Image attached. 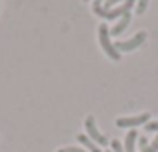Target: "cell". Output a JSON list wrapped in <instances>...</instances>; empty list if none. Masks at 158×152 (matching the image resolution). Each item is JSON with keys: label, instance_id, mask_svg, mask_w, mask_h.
Segmentation results:
<instances>
[{"label": "cell", "instance_id": "cell-1", "mask_svg": "<svg viewBox=\"0 0 158 152\" xmlns=\"http://www.w3.org/2000/svg\"><path fill=\"white\" fill-rule=\"evenodd\" d=\"M132 6H136V0H128V2H124L122 6H116V8H110V10H102V6H92L94 8V14L102 16V18H122L124 14H128V10H130Z\"/></svg>", "mask_w": 158, "mask_h": 152}, {"label": "cell", "instance_id": "cell-2", "mask_svg": "<svg viewBox=\"0 0 158 152\" xmlns=\"http://www.w3.org/2000/svg\"><path fill=\"white\" fill-rule=\"evenodd\" d=\"M98 38H100L102 50L106 52L108 58H112V60H120V52L116 50L114 44L110 42V32H108V26H106V24H100V28H98Z\"/></svg>", "mask_w": 158, "mask_h": 152}, {"label": "cell", "instance_id": "cell-3", "mask_svg": "<svg viewBox=\"0 0 158 152\" xmlns=\"http://www.w3.org/2000/svg\"><path fill=\"white\" fill-rule=\"evenodd\" d=\"M150 122V112H144V114H136V116H124L116 120V126L118 128H136L140 124H146Z\"/></svg>", "mask_w": 158, "mask_h": 152}, {"label": "cell", "instance_id": "cell-4", "mask_svg": "<svg viewBox=\"0 0 158 152\" xmlns=\"http://www.w3.org/2000/svg\"><path fill=\"white\" fill-rule=\"evenodd\" d=\"M86 132H88V138L92 142H96V144H100V146H104V144H108V138L104 136V134L100 132V130L96 128V122H94V116H88L86 118Z\"/></svg>", "mask_w": 158, "mask_h": 152}, {"label": "cell", "instance_id": "cell-5", "mask_svg": "<svg viewBox=\"0 0 158 152\" xmlns=\"http://www.w3.org/2000/svg\"><path fill=\"white\" fill-rule=\"evenodd\" d=\"M144 40H146V32H136V34L132 36L130 40H124V42H116V44H114V48H116L118 52H120V50H124V52H126V50H134V48H138L140 44L144 42Z\"/></svg>", "mask_w": 158, "mask_h": 152}, {"label": "cell", "instance_id": "cell-6", "mask_svg": "<svg viewBox=\"0 0 158 152\" xmlns=\"http://www.w3.org/2000/svg\"><path fill=\"white\" fill-rule=\"evenodd\" d=\"M136 130H128L126 138H124V152H136Z\"/></svg>", "mask_w": 158, "mask_h": 152}, {"label": "cell", "instance_id": "cell-7", "mask_svg": "<svg viewBox=\"0 0 158 152\" xmlns=\"http://www.w3.org/2000/svg\"><path fill=\"white\" fill-rule=\"evenodd\" d=\"M128 24H130V14H124L122 18L118 20V24H116V26L110 30V36H120L124 30H126V26H128Z\"/></svg>", "mask_w": 158, "mask_h": 152}, {"label": "cell", "instance_id": "cell-8", "mask_svg": "<svg viewBox=\"0 0 158 152\" xmlns=\"http://www.w3.org/2000/svg\"><path fill=\"white\" fill-rule=\"evenodd\" d=\"M78 142H80L82 146H86V148H88L90 152H102V150L96 146V142H92L88 136H86V134H80V136H78Z\"/></svg>", "mask_w": 158, "mask_h": 152}, {"label": "cell", "instance_id": "cell-9", "mask_svg": "<svg viewBox=\"0 0 158 152\" xmlns=\"http://www.w3.org/2000/svg\"><path fill=\"white\" fill-rule=\"evenodd\" d=\"M146 6H148V0H138V2H136V12L142 14V12L146 10Z\"/></svg>", "mask_w": 158, "mask_h": 152}, {"label": "cell", "instance_id": "cell-10", "mask_svg": "<svg viewBox=\"0 0 158 152\" xmlns=\"http://www.w3.org/2000/svg\"><path fill=\"white\" fill-rule=\"evenodd\" d=\"M110 144H112V152H124V146L120 140H112Z\"/></svg>", "mask_w": 158, "mask_h": 152}, {"label": "cell", "instance_id": "cell-11", "mask_svg": "<svg viewBox=\"0 0 158 152\" xmlns=\"http://www.w3.org/2000/svg\"><path fill=\"white\" fill-rule=\"evenodd\" d=\"M146 130L148 132H156L158 134V122H146Z\"/></svg>", "mask_w": 158, "mask_h": 152}, {"label": "cell", "instance_id": "cell-12", "mask_svg": "<svg viewBox=\"0 0 158 152\" xmlns=\"http://www.w3.org/2000/svg\"><path fill=\"white\" fill-rule=\"evenodd\" d=\"M58 152H86V150L78 148V146H66V148H60Z\"/></svg>", "mask_w": 158, "mask_h": 152}, {"label": "cell", "instance_id": "cell-13", "mask_svg": "<svg viewBox=\"0 0 158 152\" xmlns=\"http://www.w3.org/2000/svg\"><path fill=\"white\" fill-rule=\"evenodd\" d=\"M118 2H124V0H106V8H102V10H110V8L112 6H114V4H118ZM126 2H128V0H126Z\"/></svg>", "mask_w": 158, "mask_h": 152}, {"label": "cell", "instance_id": "cell-14", "mask_svg": "<svg viewBox=\"0 0 158 152\" xmlns=\"http://www.w3.org/2000/svg\"><path fill=\"white\" fill-rule=\"evenodd\" d=\"M146 144H148V140H146V138H144V136H140V148H146Z\"/></svg>", "mask_w": 158, "mask_h": 152}, {"label": "cell", "instance_id": "cell-15", "mask_svg": "<svg viewBox=\"0 0 158 152\" xmlns=\"http://www.w3.org/2000/svg\"><path fill=\"white\" fill-rule=\"evenodd\" d=\"M102 2H104V0H94L92 6H102Z\"/></svg>", "mask_w": 158, "mask_h": 152}, {"label": "cell", "instance_id": "cell-16", "mask_svg": "<svg viewBox=\"0 0 158 152\" xmlns=\"http://www.w3.org/2000/svg\"><path fill=\"white\" fill-rule=\"evenodd\" d=\"M142 152H156V150H154V148H152V146H146V148H144Z\"/></svg>", "mask_w": 158, "mask_h": 152}]
</instances>
